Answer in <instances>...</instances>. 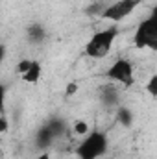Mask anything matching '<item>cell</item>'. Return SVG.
<instances>
[{
	"label": "cell",
	"instance_id": "1",
	"mask_svg": "<svg viewBox=\"0 0 157 159\" xmlns=\"http://www.w3.org/2000/svg\"><path fill=\"white\" fill-rule=\"evenodd\" d=\"M118 34H120V30H118L117 24H111L107 28H102V30L94 32L89 37V41L85 43L83 54L87 57H91V59H104V57H107L111 54V50H113V44L117 41Z\"/></svg>",
	"mask_w": 157,
	"mask_h": 159
},
{
	"label": "cell",
	"instance_id": "2",
	"mask_svg": "<svg viewBox=\"0 0 157 159\" xmlns=\"http://www.w3.org/2000/svg\"><path fill=\"white\" fill-rule=\"evenodd\" d=\"M109 150V137L105 131L91 129L85 137H81L78 146L74 148V154L78 159H100Z\"/></svg>",
	"mask_w": 157,
	"mask_h": 159
},
{
	"label": "cell",
	"instance_id": "3",
	"mask_svg": "<svg viewBox=\"0 0 157 159\" xmlns=\"http://www.w3.org/2000/svg\"><path fill=\"white\" fill-rule=\"evenodd\" d=\"M131 44L137 50H150L157 52V19L152 15H148L146 19H142L133 32Z\"/></svg>",
	"mask_w": 157,
	"mask_h": 159
},
{
	"label": "cell",
	"instance_id": "4",
	"mask_svg": "<svg viewBox=\"0 0 157 159\" xmlns=\"http://www.w3.org/2000/svg\"><path fill=\"white\" fill-rule=\"evenodd\" d=\"M104 78L122 87H131L135 83V65L128 57H118L104 70Z\"/></svg>",
	"mask_w": 157,
	"mask_h": 159
},
{
	"label": "cell",
	"instance_id": "5",
	"mask_svg": "<svg viewBox=\"0 0 157 159\" xmlns=\"http://www.w3.org/2000/svg\"><path fill=\"white\" fill-rule=\"evenodd\" d=\"M144 0H117L109 6H105L102 11H100V17L104 20H109L111 24H118L120 20L128 19Z\"/></svg>",
	"mask_w": 157,
	"mask_h": 159
},
{
	"label": "cell",
	"instance_id": "6",
	"mask_svg": "<svg viewBox=\"0 0 157 159\" xmlns=\"http://www.w3.org/2000/svg\"><path fill=\"white\" fill-rule=\"evenodd\" d=\"M43 78V63H41L39 59H34V63H32V67L20 76V80L24 81V83H28V85H37Z\"/></svg>",
	"mask_w": 157,
	"mask_h": 159
},
{
	"label": "cell",
	"instance_id": "7",
	"mask_svg": "<svg viewBox=\"0 0 157 159\" xmlns=\"http://www.w3.org/2000/svg\"><path fill=\"white\" fill-rule=\"evenodd\" d=\"M26 37H28V41H30L32 44H41L43 41L46 39V30H44L43 24L34 22V24L28 26V30H26Z\"/></svg>",
	"mask_w": 157,
	"mask_h": 159
},
{
	"label": "cell",
	"instance_id": "8",
	"mask_svg": "<svg viewBox=\"0 0 157 159\" xmlns=\"http://www.w3.org/2000/svg\"><path fill=\"white\" fill-rule=\"evenodd\" d=\"M100 100H102V104H104V106H107V107L117 106V104H118V91H117V89H113V87L104 89V91H102V94H100Z\"/></svg>",
	"mask_w": 157,
	"mask_h": 159
},
{
	"label": "cell",
	"instance_id": "9",
	"mask_svg": "<svg viewBox=\"0 0 157 159\" xmlns=\"http://www.w3.org/2000/svg\"><path fill=\"white\" fill-rule=\"evenodd\" d=\"M117 120L122 124V126H129V124L133 122V115H131V111H129L128 107H118Z\"/></svg>",
	"mask_w": 157,
	"mask_h": 159
},
{
	"label": "cell",
	"instance_id": "10",
	"mask_svg": "<svg viewBox=\"0 0 157 159\" xmlns=\"http://www.w3.org/2000/svg\"><path fill=\"white\" fill-rule=\"evenodd\" d=\"M144 91L146 94H150L152 98H157V74H152L144 83Z\"/></svg>",
	"mask_w": 157,
	"mask_h": 159
},
{
	"label": "cell",
	"instance_id": "11",
	"mask_svg": "<svg viewBox=\"0 0 157 159\" xmlns=\"http://www.w3.org/2000/svg\"><path fill=\"white\" fill-rule=\"evenodd\" d=\"M72 129H74V133H76L78 137H85V135L91 131V128H89V122H87V120H76V122L72 124Z\"/></svg>",
	"mask_w": 157,
	"mask_h": 159
},
{
	"label": "cell",
	"instance_id": "12",
	"mask_svg": "<svg viewBox=\"0 0 157 159\" xmlns=\"http://www.w3.org/2000/svg\"><path fill=\"white\" fill-rule=\"evenodd\" d=\"M32 63H34V59H30V57H24V59H20L19 63H17V72H19V76H22L30 67H32Z\"/></svg>",
	"mask_w": 157,
	"mask_h": 159
},
{
	"label": "cell",
	"instance_id": "13",
	"mask_svg": "<svg viewBox=\"0 0 157 159\" xmlns=\"http://www.w3.org/2000/svg\"><path fill=\"white\" fill-rule=\"evenodd\" d=\"M79 85L76 81H70V83H67V89H65V96H74L76 93H78Z\"/></svg>",
	"mask_w": 157,
	"mask_h": 159
},
{
	"label": "cell",
	"instance_id": "14",
	"mask_svg": "<svg viewBox=\"0 0 157 159\" xmlns=\"http://www.w3.org/2000/svg\"><path fill=\"white\" fill-rule=\"evenodd\" d=\"M7 128H9V122H7V117H6V115H2V119H0V133L4 135V133L7 131Z\"/></svg>",
	"mask_w": 157,
	"mask_h": 159
},
{
	"label": "cell",
	"instance_id": "15",
	"mask_svg": "<svg viewBox=\"0 0 157 159\" xmlns=\"http://www.w3.org/2000/svg\"><path fill=\"white\" fill-rule=\"evenodd\" d=\"M34 159H54V157H52V154H50L48 150H43V152H41V154H37Z\"/></svg>",
	"mask_w": 157,
	"mask_h": 159
},
{
	"label": "cell",
	"instance_id": "16",
	"mask_svg": "<svg viewBox=\"0 0 157 159\" xmlns=\"http://www.w3.org/2000/svg\"><path fill=\"white\" fill-rule=\"evenodd\" d=\"M150 15H152L154 19H157V6H154V7H152V11H150Z\"/></svg>",
	"mask_w": 157,
	"mask_h": 159
}]
</instances>
